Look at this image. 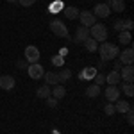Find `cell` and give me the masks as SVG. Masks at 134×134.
<instances>
[{"label":"cell","instance_id":"9c48e42d","mask_svg":"<svg viewBox=\"0 0 134 134\" xmlns=\"http://www.w3.org/2000/svg\"><path fill=\"white\" fill-rule=\"evenodd\" d=\"M91 13L95 14V18H107L111 9H109V4H97Z\"/></svg>","mask_w":134,"mask_h":134},{"label":"cell","instance_id":"ac0fdd59","mask_svg":"<svg viewBox=\"0 0 134 134\" xmlns=\"http://www.w3.org/2000/svg\"><path fill=\"white\" fill-rule=\"evenodd\" d=\"M64 95H66V88H64L63 84H55V86L52 88V97H54V98L61 100V98H64Z\"/></svg>","mask_w":134,"mask_h":134},{"label":"cell","instance_id":"f1b7e54d","mask_svg":"<svg viewBox=\"0 0 134 134\" xmlns=\"http://www.w3.org/2000/svg\"><path fill=\"white\" fill-rule=\"evenodd\" d=\"M59 9H64V5H63V2H61V0H57V2H54V4L50 5V11H52V13H57Z\"/></svg>","mask_w":134,"mask_h":134},{"label":"cell","instance_id":"52a82bcc","mask_svg":"<svg viewBox=\"0 0 134 134\" xmlns=\"http://www.w3.org/2000/svg\"><path fill=\"white\" fill-rule=\"evenodd\" d=\"M120 79L124 81V82H132L134 81V68L132 64H125L120 68Z\"/></svg>","mask_w":134,"mask_h":134},{"label":"cell","instance_id":"e575fe53","mask_svg":"<svg viewBox=\"0 0 134 134\" xmlns=\"http://www.w3.org/2000/svg\"><path fill=\"white\" fill-rule=\"evenodd\" d=\"M66 54H68V50H66V48H61V50H59V55H63V57H64Z\"/></svg>","mask_w":134,"mask_h":134},{"label":"cell","instance_id":"603a6c76","mask_svg":"<svg viewBox=\"0 0 134 134\" xmlns=\"http://www.w3.org/2000/svg\"><path fill=\"white\" fill-rule=\"evenodd\" d=\"M57 77H59V84H61V82H68V81L72 79V70L63 68L61 72H57Z\"/></svg>","mask_w":134,"mask_h":134},{"label":"cell","instance_id":"7a4b0ae2","mask_svg":"<svg viewBox=\"0 0 134 134\" xmlns=\"http://www.w3.org/2000/svg\"><path fill=\"white\" fill-rule=\"evenodd\" d=\"M90 36L97 43H104L107 40V27L104 23H95L93 27H90Z\"/></svg>","mask_w":134,"mask_h":134},{"label":"cell","instance_id":"4316f807","mask_svg":"<svg viewBox=\"0 0 134 134\" xmlns=\"http://www.w3.org/2000/svg\"><path fill=\"white\" fill-rule=\"evenodd\" d=\"M50 61H52V64H54V66H57V68H61L63 64H64V57L57 54V55H54V57H52Z\"/></svg>","mask_w":134,"mask_h":134},{"label":"cell","instance_id":"30bf717a","mask_svg":"<svg viewBox=\"0 0 134 134\" xmlns=\"http://www.w3.org/2000/svg\"><path fill=\"white\" fill-rule=\"evenodd\" d=\"M88 38H91L90 36V27H84V25H81V27H77V31H75V38H73V41L75 43H81V41H86Z\"/></svg>","mask_w":134,"mask_h":134},{"label":"cell","instance_id":"1f68e13d","mask_svg":"<svg viewBox=\"0 0 134 134\" xmlns=\"http://www.w3.org/2000/svg\"><path fill=\"white\" fill-rule=\"evenodd\" d=\"M125 114H127V124L132 125V124H134V113H132V109H131L129 113H125Z\"/></svg>","mask_w":134,"mask_h":134},{"label":"cell","instance_id":"3957f363","mask_svg":"<svg viewBox=\"0 0 134 134\" xmlns=\"http://www.w3.org/2000/svg\"><path fill=\"white\" fill-rule=\"evenodd\" d=\"M50 31L57 36V38H66V40H70V36H68V27L63 23L61 20H54L50 23Z\"/></svg>","mask_w":134,"mask_h":134},{"label":"cell","instance_id":"d590c367","mask_svg":"<svg viewBox=\"0 0 134 134\" xmlns=\"http://www.w3.org/2000/svg\"><path fill=\"white\" fill-rule=\"evenodd\" d=\"M7 2H11V4H18V0H7Z\"/></svg>","mask_w":134,"mask_h":134},{"label":"cell","instance_id":"f546056e","mask_svg":"<svg viewBox=\"0 0 134 134\" xmlns=\"http://www.w3.org/2000/svg\"><path fill=\"white\" fill-rule=\"evenodd\" d=\"M104 111H105V114H107V116H113V114L116 113V111H114V104H109V102H107V105L104 107Z\"/></svg>","mask_w":134,"mask_h":134},{"label":"cell","instance_id":"cb8c5ba5","mask_svg":"<svg viewBox=\"0 0 134 134\" xmlns=\"http://www.w3.org/2000/svg\"><path fill=\"white\" fill-rule=\"evenodd\" d=\"M118 41L122 43V45H129V43L132 41L131 31H122V32H120V36H118Z\"/></svg>","mask_w":134,"mask_h":134},{"label":"cell","instance_id":"6da1fadb","mask_svg":"<svg viewBox=\"0 0 134 134\" xmlns=\"http://www.w3.org/2000/svg\"><path fill=\"white\" fill-rule=\"evenodd\" d=\"M98 52H100V59H102V63H107V61H113V59L118 57L120 48H118L116 45H113V43L104 41L102 45L98 47Z\"/></svg>","mask_w":134,"mask_h":134},{"label":"cell","instance_id":"9a60e30c","mask_svg":"<svg viewBox=\"0 0 134 134\" xmlns=\"http://www.w3.org/2000/svg\"><path fill=\"white\" fill-rule=\"evenodd\" d=\"M120 81H122V79H120V72H118V70H113V72H109L105 75V82L109 84V86H116Z\"/></svg>","mask_w":134,"mask_h":134},{"label":"cell","instance_id":"44dd1931","mask_svg":"<svg viewBox=\"0 0 134 134\" xmlns=\"http://www.w3.org/2000/svg\"><path fill=\"white\" fill-rule=\"evenodd\" d=\"M63 13L66 14V18H68V20H77V18H79V9H77V7H73V5L64 7Z\"/></svg>","mask_w":134,"mask_h":134},{"label":"cell","instance_id":"5b68a950","mask_svg":"<svg viewBox=\"0 0 134 134\" xmlns=\"http://www.w3.org/2000/svg\"><path fill=\"white\" fill-rule=\"evenodd\" d=\"M79 18H81V23L84 27H93L97 23V18L91 11H79Z\"/></svg>","mask_w":134,"mask_h":134},{"label":"cell","instance_id":"d6986e66","mask_svg":"<svg viewBox=\"0 0 134 134\" xmlns=\"http://www.w3.org/2000/svg\"><path fill=\"white\" fill-rule=\"evenodd\" d=\"M109 9L114 13H124L125 11V2L124 0H111L109 2Z\"/></svg>","mask_w":134,"mask_h":134},{"label":"cell","instance_id":"7402d4cb","mask_svg":"<svg viewBox=\"0 0 134 134\" xmlns=\"http://www.w3.org/2000/svg\"><path fill=\"white\" fill-rule=\"evenodd\" d=\"M100 86H97V84H90L88 88H86V95L90 97V98H97L98 95H100Z\"/></svg>","mask_w":134,"mask_h":134},{"label":"cell","instance_id":"277c9868","mask_svg":"<svg viewBox=\"0 0 134 134\" xmlns=\"http://www.w3.org/2000/svg\"><path fill=\"white\" fill-rule=\"evenodd\" d=\"M27 73H29V77H31V79L40 81V79H43V75H45V68H43L40 63H32L31 66L27 68Z\"/></svg>","mask_w":134,"mask_h":134},{"label":"cell","instance_id":"7c38bea8","mask_svg":"<svg viewBox=\"0 0 134 134\" xmlns=\"http://www.w3.org/2000/svg\"><path fill=\"white\" fill-rule=\"evenodd\" d=\"M118 59H120L122 64H132V61H134V50H132V48H125L124 52L118 54Z\"/></svg>","mask_w":134,"mask_h":134},{"label":"cell","instance_id":"ffe728a7","mask_svg":"<svg viewBox=\"0 0 134 134\" xmlns=\"http://www.w3.org/2000/svg\"><path fill=\"white\" fill-rule=\"evenodd\" d=\"M95 75H97V68H93V66H88V68L82 70V73H79V77L81 79H86V81H93Z\"/></svg>","mask_w":134,"mask_h":134},{"label":"cell","instance_id":"8fae6325","mask_svg":"<svg viewBox=\"0 0 134 134\" xmlns=\"http://www.w3.org/2000/svg\"><path fill=\"white\" fill-rule=\"evenodd\" d=\"M113 27H114V31H118V32H122V31H132L134 23H132L131 18H127V20H116Z\"/></svg>","mask_w":134,"mask_h":134},{"label":"cell","instance_id":"ba28073f","mask_svg":"<svg viewBox=\"0 0 134 134\" xmlns=\"http://www.w3.org/2000/svg\"><path fill=\"white\" fill-rule=\"evenodd\" d=\"M120 88L118 86H109L105 91H104V95H105V98H107V102L109 104H114L118 98H120Z\"/></svg>","mask_w":134,"mask_h":134},{"label":"cell","instance_id":"e0dca14e","mask_svg":"<svg viewBox=\"0 0 134 134\" xmlns=\"http://www.w3.org/2000/svg\"><path fill=\"white\" fill-rule=\"evenodd\" d=\"M43 79H45V84H48V86H55V84H59V77H57V73H55V72H45Z\"/></svg>","mask_w":134,"mask_h":134},{"label":"cell","instance_id":"2e32d148","mask_svg":"<svg viewBox=\"0 0 134 134\" xmlns=\"http://www.w3.org/2000/svg\"><path fill=\"white\" fill-rule=\"evenodd\" d=\"M36 95H38V98H48V97H52V88L48 84H43L36 90Z\"/></svg>","mask_w":134,"mask_h":134},{"label":"cell","instance_id":"484cf974","mask_svg":"<svg viewBox=\"0 0 134 134\" xmlns=\"http://www.w3.org/2000/svg\"><path fill=\"white\" fill-rule=\"evenodd\" d=\"M120 91H124L127 97H132V95H134V84H132V82L122 84V90H120Z\"/></svg>","mask_w":134,"mask_h":134},{"label":"cell","instance_id":"8992f818","mask_svg":"<svg viewBox=\"0 0 134 134\" xmlns=\"http://www.w3.org/2000/svg\"><path fill=\"white\" fill-rule=\"evenodd\" d=\"M40 55H41V54H40V48L34 47V45H29V47L25 48V59L31 63V64L40 61Z\"/></svg>","mask_w":134,"mask_h":134},{"label":"cell","instance_id":"836d02e7","mask_svg":"<svg viewBox=\"0 0 134 134\" xmlns=\"http://www.w3.org/2000/svg\"><path fill=\"white\" fill-rule=\"evenodd\" d=\"M113 61H114V70H118V72H120V68H122L124 64L120 63V59H118V57H116V59H113Z\"/></svg>","mask_w":134,"mask_h":134},{"label":"cell","instance_id":"5bb4252c","mask_svg":"<svg viewBox=\"0 0 134 134\" xmlns=\"http://www.w3.org/2000/svg\"><path fill=\"white\" fill-rule=\"evenodd\" d=\"M131 109H132V107H131V104L125 102V100H122V98H118V100L114 102V111H116V113H122V114H124V113H129Z\"/></svg>","mask_w":134,"mask_h":134},{"label":"cell","instance_id":"4fadbf2b","mask_svg":"<svg viewBox=\"0 0 134 134\" xmlns=\"http://www.w3.org/2000/svg\"><path fill=\"white\" fill-rule=\"evenodd\" d=\"M14 84H16V81H14V77L13 75H2L0 77V88L2 90H13L14 88Z\"/></svg>","mask_w":134,"mask_h":134},{"label":"cell","instance_id":"83f0119b","mask_svg":"<svg viewBox=\"0 0 134 134\" xmlns=\"http://www.w3.org/2000/svg\"><path fill=\"white\" fill-rule=\"evenodd\" d=\"M93 81H95L93 84H97V86H102V84H105V75H104V73H97V75L93 77Z\"/></svg>","mask_w":134,"mask_h":134},{"label":"cell","instance_id":"4dcf8cb0","mask_svg":"<svg viewBox=\"0 0 134 134\" xmlns=\"http://www.w3.org/2000/svg\"><path fill=\"white\" fill-rule=\"evenodd\" d=\"M38 0H18V4L20 5H23V7H31V5H34Z\"/></svg>","mask_w":134,"mask_h":134},{"label":"cell","instance_id":"d4e9b609","mask_svg":"<svg viewBox=\"0 0 134 134\" xmlns=\"http://www.w3.org/2000/svg\"><path fill=\"white\" fill-rule=\"evenodd\" d=\"M84 48H86L88 52H97L98 50V43L95 41L93 38H88V40L84 41Z\"/></svg>","mask_w":134,"mask_h":134},{"label":"cell","instance_id":"d6a6232c","mask_svg":"<svg viewBox=\"0 0 134 134\" xmlns=\"http://www.w3.org/2000/svg\"><path fill=\"white\" fill-rule=\"evenodd\" d=\"M47 100V104L50 105V107H55L57 105V98H52V97H48V98H45Z\"/></svg>","mask_w":134,"mask_h":134}]
</instances>
